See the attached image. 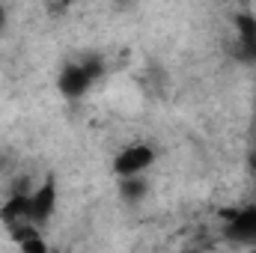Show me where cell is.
<instances>
[{"instance_id": "1", "label": "cell", "mask_w": 256, "mask_h": 253, "mask_svg": "<svg viewBox=\"0 0 256 253\" xmlns=\"http://www.w3.org/2000/svg\"><path fill=\"white\" fill-rule=\"evenodd\" d=\"M102 72H104V66L98 63V60H74V63H66L60 68V78H57V90L63 92L66 98H80L102 78Z\"/></svg>"}, {"instance_id": "2", "label": "cell", "mask_w": 256, "mask_h": 253, "mask_svg": "<svg viewBox=\"0 0 256 253\" xmlns=\"http://www.w3.org/2000/svg\"><path fill=\"white\" fill-rule=\"evenodd\" d=\"M24 202H27V220L33 226H45L57 212V182L45 179L30 190H24Z\"/></svg>"}, {"instance_id": "3", "label": "cell", "mask_w": 256, "mask_h": 253, "mask_svg": "<svg viewBox=\"0 0 256 253\" xmlns=\"http://www.w3.org/2000/svg\"><path fill=\"white\" fill-rule=\"evenodd\" d=\"M155 164V149L149 143H128L114 158V173L120 179L126 176H146V170Z\"/></svg>"}, {"instance_id": "4", "label": "cell", "mask_w": 256, "mask_h": 253, "mask_svg": "<svg viewBox=\"0 0 256 253\" xmlns=\"http://www.w3.org/2000/svg\"><path fill=\"white\" fill-rule=\"evenodd\" d=\"M224 236H226L230 244L256 248V202L254 206H244V208H236V212L226 214Z\"/></svg>"}, {"instance_id": "5", "label": "cell", "mask_w": 256, "mask_h": 253, "mask_svg": "<svg viewBox=\"0 0 256 253\" xmlns=\"http://www.w3.org/2000/svg\"><path fill=\"white\" fill-rule=\"evenodd\" d=\"M3 167H6V158H3V155H0V170H3Z\"/></svg>"}]
</instances>
